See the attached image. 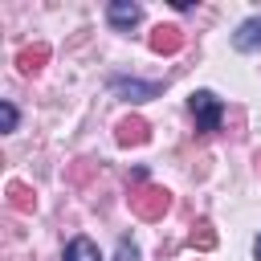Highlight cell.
<instances>
[{
    "label": "cell",
    "mask_w": 261,
    "mask_h": 261,
    "mask_svg": "<svg viewBox=\"0 0 261 261\" xmlns=\"http://www.w3.org/2000/svg\"><path fill=\"white\" fill-rule=\"evenodd\" d=\"M253 249H257V257H261V237H257V245H253Z\"/></svg>",
    "instance_id": "obj_8"
},
{
    "label": "cell",
    "mask_w": 261,
    "mask_h": 261,
    "mask_svg": "<svg viewBox=\"0 0 261 261\" xmlns=\"http://www.w3.org/2000/svg\"><path fill=\"white\" fill-rule=\"evenodd\" d=\"M118 261H139V249H135L130 241H122V245H118Z\"/></svg>",
    "instance_id": "obj_7"
},
{
    "label": "cell",
    "mask_w": 261,
    "mask_h": 261,
    "mask_svg": "<svg viewBox=\"0 0 261 261\" xmlns=\"http://www.w3.org/2000/svg\"><path fill=\"white\" fill-rule=\"evenodd\" d=\"M192 114H196V126L208 135V130H220V118H224V106H220V98L212 94V90H196L192 94Z\"/></svg>",
    "instance_id": "obj_1"
},
{
    "label": "cell",
    "mask_w": 261,
    "mask_h": 261,
    "mask_svg": "<svg viewBox=\"0 0 261 261\" xmlns=\"http://www.w3.org/2000/svg\"><path fill=\"white\" fill-rule=\"evenodd\" d=\"M139 16H143V8H139V4H130V0H114V4L106 8V20H110L114 29H135V24H139Z\"/></svg>",
    "instance_id": "obj_4"
},
{
    "label": "cell",
    "mask_w": 261,
    "mask_h": 261,
    "mask_svg": "<svg viewBox=\"0 0 261 261\" xmlns=\"http://www.w3.org/2000/svg\"><path fill=\"white\" fill-rule=\"evenodd\" d=\"M110 90H114L122 102H147V98H155L163 86H159V82H139V77H110Z\"/></svg>",
    "instance_id": "obj_2"
},
{
    "label": "cell",
    "mask_w": 261,
    "mask_h": 261,
    "mask_svg": "<svg viewBox=\"0 0 261 261\" xmlns=\"http://www.w3.org/2000/svg\"><path fill=\"white\" fill-rule=\"evenodd\" d=\"M65 261H102V253H98V245L90 237H73L65 245Z\"/></svg>",
    "instance_id": "obj_5"
},
{
    "label": "cell",
    "mask_w": 261,
    "mask_h": 261,
    "mask_svg": "<svg viewBox=\"0 0 261 261\" xmlns=\"http://www.w3.org/2000/svg\"><path fill=\"white\" fill-rule=\"evenodd\" d=\"M232 49H237V53H261V16H249L245 24H237Z\"/></svg>",
    "instance_id": "obj_3"
},
{
    "label": "cell",
    "mask_w": 261,
    "mask_h": 261,
    "mask_svg": "<svg viewBox=\"0 0 261 261\" xmlns=\"http://www.w3.org/2000/svg\"><path fill=\"white\" fill-rule=\"evenodd\" d=\"M0 126L4 130H16V106L12 102H0Z\"/></svg>",
    "instance_id": "obj_6"
}]
</instances>
